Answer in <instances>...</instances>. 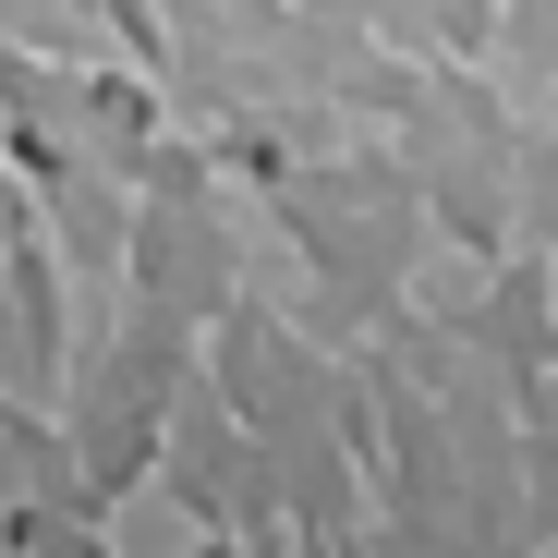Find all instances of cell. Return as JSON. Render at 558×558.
I'll return each instance as SVG.
<instances>
[{
	"instance_id": "6da1fadb",
	"label": "cell",
	"mask_w": 558,
	"mask_h": 558,
	"mask_svg": "<svg viewBox=\"0 0 558 558\" xmlns=\"http://www.w3.org/2000/svg\"><path fill=\"white\" fill-rule=\"evenodd\" d=\"M401 437H413V474H425V413H413V401H401ZM437 486H449V461H437ZM437 486H401V498H413V546H437V522H449Z\"/></svg>"
},
{
	"instance_id": "7a4b0ae2",
	"label": "cell",
	"mask_w": 558,
	"mask_h": 558,
	"mask_svg": "<svg viewBox=\"0 0 558 558\" xmlns=\"http://www.w3.org/2000/svg\"><path fill=\"white\" fill-rule=\"evenodd\" d=\"M195 558H279V522H267V534H207Z\"/></svg>"
}]
</instances>
